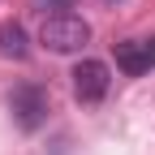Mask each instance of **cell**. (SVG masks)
<instances>
[{"instance_id":"6da1fadb","label":"cell","mask_w":155,"mask_h":155,"mask_svg":"<svg viewBox=\"0 0 155 155\" xmlns=\"http://www.w3.org/2000/svg\"><path fill=\"white\" fill-rule=\"evenodd\" d=\"M39 43L56 56H69V52H82L91 43V26L82 22L78 13H56V17H43L39 26Z\"/></svg>"},{"instance_id":"7a4b0ae2","label":"cell","mask_w":155,"mask_h":155,"mask_svg":"<svg viewBox=\"0 0 155 155\" xmlns=\"http://www.w3.org/2000/svg\"><path fill=\"white\" fill-rule=\"evenodd\" d=\"M9 112H13L17 129H26V134L43 129V125H48V112H52L48 91H43V86H35V82H22V86L9 95Z\"/></svg>"},{"instance_id":"3957f363","label":"cell","mask_w":155,"mask_h":155,"mask_svg":"<svg viewBox=\"0 0 155 155\" xmlns=\"http://www.w3.org/2000/svg\"><path fill=\"white\" fill-rule=\"evenodd\" d=\"M108 86H112V69L104 61H82L73 69V95H78V104H104Z\"/></svg>"},{"instance_id":"277c9868","label":"cell","mask_w":155,"mask_h":155,"mask_svg":"<svg viewBox=\"0 0 155 155\" xmlns=\"http://www.w3.org/2000/svg\"><path fill=\"white\" fill-rule=\"evenodd\" d=\"M116 69L129 78H142L155 69V39H125L116 43Z\"/></svg>"},{"instance_id":"5b68a950","label":"cell","mask_w":155,"mask_h":155,"mask_svg":"<svg viewBox=\"0 0 155 155\" xmlns=\"http://www.w3.org/2000/svg\"><path fill=\"white\" fill-rule=\"evenodd\" d=\"M0 56H9V61H26L30 56V39H26L22 22H0Z\"/></svg>"},{"instance_id":"8992f818","label":"cell","mask_w":155,"mask_h":155,"mask_svg":"<svg viewBox=\"0 0 155 155\" xmlns=\"http://www.w3.org/2000/svg\"><path fill=\"white\" fill-rule=\"evenodd\" d=\"M30 9H39L43 17H56V13H65V9H73V0H30Z\"/></svg>"},{"instance_id":"52a82bcc","label":"cell","mask_w":155,"mask_h":155,"mask_svg":"<svg viewBox=\"0 0 155 155\" xmlns=\"http://www.w3.org/2000/svg\"><path fill=\"white\" fill-rule=\"evenodd\" d=\"M108 5H116V0H108Z\"/></svg>"}]
</instances>
